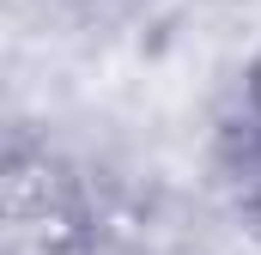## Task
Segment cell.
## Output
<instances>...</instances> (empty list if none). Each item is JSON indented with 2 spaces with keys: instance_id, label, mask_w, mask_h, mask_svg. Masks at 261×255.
I'll return each mask as SVG.
<instances>
[{
  "instance_id": "6da1fadb",
  "label": "cell",
  "mask_w": 261,
  "mask_h": 255,
  "mask_svg": "<svg viewBox=\"0 0 261 255\" xmlns=\"http://www.w3.org/2000/svg\"><path fill=\"white\" fill-rule=\"evenodd\" d=\"M249 110L261 116V49L249 55Z\"/></svg>"
}]
</instances>
